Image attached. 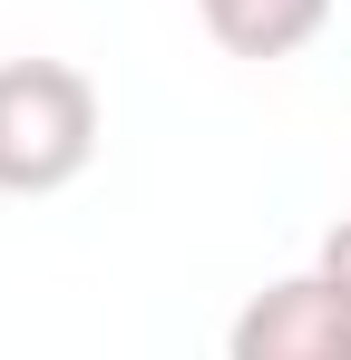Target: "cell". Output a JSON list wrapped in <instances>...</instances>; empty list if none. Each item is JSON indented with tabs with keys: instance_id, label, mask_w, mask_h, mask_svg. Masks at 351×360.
Listing matches in <instances>:
<instances>
[{
	"instance_id": "cell-2",
	"label": "cell",
	"mask_w": 351,
	"mask_h": 360,
	"mask_svg": "<svg viewBox=\"0 0 351 360\" xmlns=\"http://www.w3.org/2000/svg\"><path fill=\"white\" fill-rule=\"evenodd\" d=\"M225 360H351V292L312 263V273H283L234 311Z\"/></svg>"
},
{
	"instance_id": "cell-3",
	"label": "cell",
	"mask_w": 351,
	"mask_h": 360,
	"mask_svg": "<svg viewBox=\"0 0 351 360\" xmlns=\"http://www.w3.org/2000/svg\"><path fill=\"white\" fill-rule=\"evenodd\" d=\"M195 20L225 59H292L332 30V0H195Z\"/></svg>"
},
{
	"instance_id": "cell-1",
	"label": "cell",
	"mask_w": 351,
	"mask_h": 360,
	"mask_svg": "<svg viewBox=\"0 0 351 360\" xmlns=\"http://www.w3.org/2000/svg\"><path fill=\"white\" fill-rule=\"evenodd\" d=\"M98 156V88L68 59H0V195H58Z\"/></svg>"
},
{
	"instance_id": "cell-4",
	"label": "cell",
	"mask_w": 351,
	"mask_h": 360,
	"mask_svg": "<svg viewBox=\"0 0 351 360\" xmlns=\"http://www.w3.org/2000/svg\"><path fill=\"white\" fill-rule=\"evenodd\" d=\"M322 273H332V283H342V292H351V214H342V224H332V234H322Z\"/></svg>"
}]
</instances>
